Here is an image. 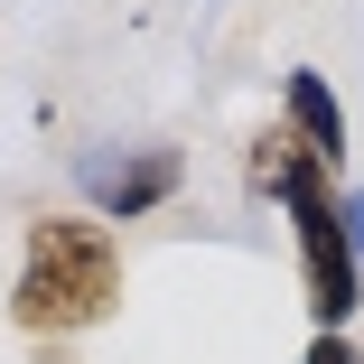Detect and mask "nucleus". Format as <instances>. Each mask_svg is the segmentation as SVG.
Here are the masks:
<instances>
[{"label":"nucleus","instance_id":"obj_1","mask_svg":"<svg viewBox=\"0 0 364 364\" xmlns=\"http://www.w3.org/2000/svg\"><path fill=\"white\" fill-rule=\"evenodd\" d=\"M122 309V243L94 215H38L28 243H19V280H10V327L56 346V336H85Z\"/></svg>","mask_w":364,"mask_h":364},{"label":"nucleus","instance_id":"obj_2","mask_svg":"<svg viewBox=\"0 0 364 364\" xmlns=\"http://www.w3.org/2000/svg\"><path fill=\"white\" fill-rule=\"evenodd\" d=\"M85 196H94V225H140V215H159L178 187H187V159L168 150V140H140V150H85L75 159Z\"/></svg>","mask_w":364,"mask_h":364},{"label":"nucleus","instance_id":"obj_3","mask_svg":"<svg viewBox=\"0 0 364 364\" xmlns=\"http://www.w3.org/2000/svg\"><path fill=\"white\" fill-rule=\"evenodd\" d=\"M280 131L299 140L318 168H336V159H346V103H336V85L318 75V65H299V75H289V122H280Z\"/></svg>","mask_w":364,"mask_h":364},{"label":"nucleus","instance_id":"obj_4","mask_svg":"<svg viewBox=\"0 0 364 364\" xmlns=\"http://www.w3.org/2000/svg\"><path fill=\"white\" fill-rule=\"evenodd\" d=\"M299 364H364V346H355V336H336V327H318V336L299 346Z\"/></svg>","mask_w":364,"mask_h":364},{"label":"nucleus","instance_id":"obj_5","mask_svg":"<svg viewBox=\"0 0 364 364\" xmlns=\"http://www.w3.org/2000/svg\"><path fill=\"white\" fill-rule=\"evenodd\" d=\"M346 243H355V280H364V187L346 196Z\"/></svg>","mask_w":364,"mask_h":364}]
</instances>
